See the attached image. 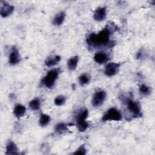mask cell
I'll return each mask as SVG.
<instances>
[{
	"label": "cell",
	"instance_id": "6da1fadb",
	"mask_svg": "<svg viewBox=\"0 0 155 155\" xmlns=\"http://www.w3.org/2000/svg\"><path fill=\"white\" fill-rule=\"evenodd\" d=\"M117 30V26L111 22L101 30L98 33H91L87 38V44L91 48H111L114 45V42L110 40V35Z\"/></svg>",
	"mask_w": 155,
	"mask_h": 155
},
{
	"label": "cell",
	"instance_id": "7a4b0ae2",
	"mask_svg": "<svg viewBox=\"0 0 155 155\" xmlns=\"http://www.w3.org/2000/svg\"><path fill=\"white\" fill-rule=\"evenodd\" d=\"M61 73L59 68H54L47 72L46 75L42 80V84L48 88L53 87Z\"/></svg>",
	"mask_w": 155,
	"mask_h": 155
},
{
	"label": "cell",
	"instance_id": "3957f363",
	"mask_svg": "<svg viewBox=\"0 0 155 155\" xmlns=\"http://www.w3.org/2000/svg\"><path fill=\"white\" fill-rule=\"evenodd\" d=\"M88 115V111L86 108L81 110L76 115V126L78 130L80 132L85 131L88 127V124L86 122V119L87 118Z\"/></svg>",
	"mask_w": 155,
	"mask_h": 155
},
{
	"label": "cell",
	"instance_id": "277c9868",
	"mask_svg": "<svg viewBox=\"0 0 155 155\" xmlns=\"http://www.w3.org/2000/svg\"><path fill=\"white\" fill-rule=\"evenodd\" d=\"M125 104L127 105V110L131 114V117L135 118L142 116L140 105L138 102L128 98L125 101Z\"/></svg>",
	"mask_w": 155,
	"mask_h": 155
},
{
	"label": "cell",
	"instance_id": "5b68a950",
	"mask_svg": "<svg viewBox=\"0 0 155 155\" xmlns=\"http://www.w3.org/2000/svg\"><path fill=\"white\" fill-rule=\"evenodd\" d=\"M122 119V113L117 108L111 107L104 114L102 118L103 122L106 121H120Z\"/></svg>",
	"mask_w": 155,
	"mask_h": 155
},
{
	"label": "cell",
	"instance_id": "8992f818",
	"mask_svg": "<svg viewBox=\"0 0 155 155\" xmlns=\"http://www.w3.org/2000/svg\"><path fill=\"white\" fill-rule=\"evenodd\" d=\"M106 99V92L101 90L96 91L93 96L91 104L94 107H99L103 104Z\"/></svg>",
	"mask_w": 155,
	"mask_h": 155
},
{
	"label": "cell",
	"instance_id": "52a82bcc",
	"mask_svg": "<svg viewBox=\"0 0 155 155\" xmlns=\"http://www.w3.org/2000/svg\"><path fill=\"white\" fill-rule=\"evenodd\" d=\"M120 64L116 62L108 63L104 68V74L108 77L114 76L119 71Z\"/></svg>",
	"mask_w": 155,
	"mask_h": 155
},
{
	"label": "cell",
	"instance_id": "ba28073f",
	"mask_svg": "<svg viewBox=\"0 0 155 155\" xmlns=\"http://www.w3.org/2000/svg\"><path fill=\"white\" fill-rule=\"evenodd\" d=\"M1 10L0 13L2 18H6L10 15L14 11V7L5 1H1Z\"/></svg>",
	"mask_w": 155,
	"mask_h": 155
},
{
	"label": "cell",
	"instance_id": "9c48e42d",
	"mask_svg": "<svg viewBox=\"0 0 155 155\" xmlns=\"http://www.w3.org/2000/svg\"><path fill=\"white\" fill-rule=\"evenodd\" d=\"M106 8L103 7H97L94 12L93 18L96 21H102L106 18Z\"/></svg>",
	"mask_w": 155,
	"mask_h": 155
},
{
	"label": "cell",
	"instance_id": "30bf717a",
	"mask_svg": "<svg viewBox=\"0 0 155 155\" xmlns=\"http://www.w3.org/2000/svg\"><path fill=\"white\" fill-rule=\"evenodd\" d=\"M93 59L97 64H103L108 61L109 58L105 53L103 51H99L95 53Z\"/></svg>",
	"mask_w": 155,
	"mask_h": 155
},
{
	"label": "cell",
	"instance_id": "8fae6325",
	"mask_svg": "<svg viewBox=\"0 0 155 155\" xmlns=\"http://www.w3.org/2000/svg\"><path fill=\"white\" fill-rule=\"evenodd\" d=\"M20 61V56L17 49L14 48L9 55L8 62L11 65H15Z\"/></svg>",
	"mask_w": 155,
	"mask_h": 155
},
{
	"label": "cell",
	"instance_id": "7c38bea8",
	"mask_svg": "<svg viewBox=\"0 0 155 155\" xmlns=\"http://www.w3.org/2000/svg\"><path fill=\"white\" fill-rule=\"evenodd\" d=\"M6 154H12V155H16L19 154L18 149L16 145L12 140H10L7 142L6 147H5Z\"/></svg>",
	"mask_w": 155,
	"mask_h": 155
},
{
	"label": "cell",
	"instance_id": "4fadbf2b",
	"mask_svg": "<svg viewBox=\"0 0 155 155\" xmlns=\"http://www.w3.org/2000/svg\"><path fill=\"white\" fill-rule=\"evenodd\" d=\"M61 59V56L59 55L50 56L45 59V64L48 67L54 66L60 62Z\"/></svg>",
	"mask_w": 155,
	"mask_h": 155
},
{
	"label": "cell",
	"instance_id": "5bb4252c",
	"mask_svg": "<svg viewBox=\"0 0 155 155\" xmlns=\"http://www.w3.org/2000/svg\"><path fill=\"white\" fill-rule=\"evenodd\" d=\"M26 112V108L25 106L18 104L15 105L14 110H13V114L18 119L24 116Z\"/></svg>",
	"mask_w": 155,
	"mask_h": 155
},
{
	"label": "cell",
	"instance_id": "9a60e30c",
	"mask_svg": "<svg viewBox=\"0 0 155 155\" xmlns=\"http://www.w3.org/2000/svg\"><path fill=\"white\" fill-rule=\"evenodd\" d=\"M65 18V13L63 11L57 13L53 19V24L54 25H61L64 21Z\"/></svg>",
	"mask_w": 155,
	"mask_h": 155
},
{
	"label": "cell",
	"instance_id": "2e32d148",
	"mask_svg": "<svg viewBox=\"0 0 155 155\" xmlns=\"http://www.w3.org/2000/svg\"><path fill=\"white\" fill-rule=\"evenodd\" d=\"M79 61V57L78 56H74L71 57L67 61V67L69 70L74 71L76 70Z\"/></svg>",
	"mask_w": 155,
	"mask_h": 155
},
{
	"label": "cell",
	"instance_id": "e0dca14e",
	"mask_svg": "<svg viewBox=\"0 0 155 155\" xmlns=\"http://www.w3.org/2000/svg\"><path fill=\"white\" fill-rule=\"evenodd\" d=\"M50 119V116L49 115L44 113H41L40 114L39 124L41 127H45L49 124Z\"/></svg>",
	"mask_w": 155,
	"mask_h": 155
},
{
	"label": "cell",
	"instance_id": "ac0fdd59",
	"mask_svg": "<svg viewBox=\"0 0 155 155\" xmlns=\"http://www.w3.org/2000/svg\"><path fill=\"white\" fill-rule=\"evenodd\" d=\"M29 107L32 110H38L41 107V101L39 98H35L29 102Z\"/></svg>",
	"mask_w": 155,
	"mask_h": 155
},
{
	"label": "cell",
	"instance_id": "d6986e66",
	"mask_svg": "<svg viewBox=\"0 0 155 155\" xmlns=\"http://www.w3.org/2000/svg\"><path fill=\"white\" fill-rule=\"evenodd\" d=\"M90 76L87 73H83L79 77V82L81 86L87 84L90 81Z\"/></svg>",
	"mask_w": 155,
	"mask_h": 155
},
{
	"label": "cell",
	"instance_id": "ffe728a7",
	"mask_svg": "<svg viewBox=\"0 0 155 155\" xmlns=\"http://www.w3.org/2000/svg\"><path fill=\"white\" fill-rule=\"evenodd\" d=\"M68 130V125L66 124L65 123L63 122H60L56 124L55 126V131L58 133H63Z\"/></svg>",
	"mask_w": 155,
	"mask_h": 155
},
{
	"label": "cell",
	"instance_id": "44dd1931",
	"mask_svg": "<svg viewBox=\"0 0 155 155\" xmlns=\"http://www.w3.org/2000/svg\"><path fill=\"white\" fill-rule=\"evenodd\" d=\"M139 93L142 95L148 96L151 93V90L149 86H148L145 84H142L140 85V87L139 88Z\"/></svg>",
	"mask_w": 155,
	"mask_h": 155
},
{
	"label": "cell",
	"instance_id": "7402d4cb",
	"mask_svg": "<svg viewBox=\"0 0 155 155\" xmlns=\"http://www.w3.org/2000/svg\"><path fill=\"white\" fill-rule=\"evenodd\" d=\"M66 102V97L65 96H63V95H59L58 96L54 101V104L56 106H61L63 105Z\"/></svg>",
	"mask_w": 155,
	"mask_h": 155
},
{
	"label": "cell",
	"instance_id": "603a6c76",
	"mask_svg": "<svg viewBox=\"0 0 155 155\" xmlns=\"http://www.w3.org/2000/svg\"><path fill=\"white\" fill-rule=\"evenodd\" d=\"M87 153V150L85 147L84 145H82L81 146H80L76 151L75 152L73 153V154H82V155H84L85 154Z\"/></svg>",
	"mask_w": 155,
	"mask_h": 155
}]
</instances>
